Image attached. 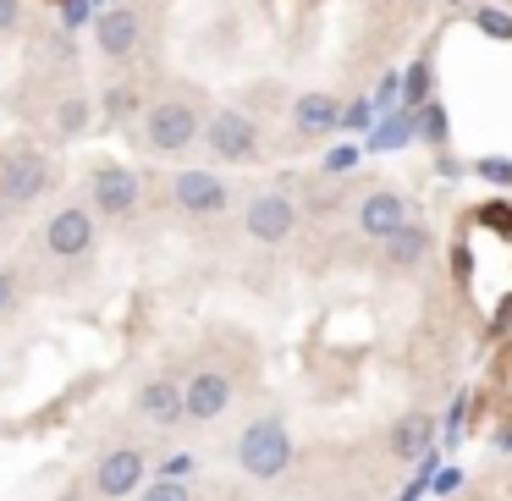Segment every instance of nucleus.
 <instances>
[{
  "label": "nucleus",
  "mask_w": 512,
  "mask_h": 501,
  "mask_svg": "<svg viewBox=\"0 0 512 501\" xmlns=\"http://www.w3.org/2000/svg\"><path fill=\"white\" fill-rule=\"evenodd\" d=\"M204 133V94L199 89H177V94H160L149 100L144 111L133 116V144L144 155H160V160H177L199 144Z\"/></svg>",
  "instance_id": "nucleus-1"
},
{
  "label": "nucleus",
  "mask_w": 512,
  "mask_h": 501,
  "mask_svg": "<svg viewBox=\"0 0 512 501\" xmlns=\"http://www.w3.org/2000/svg\"><path fill=\"white\" fill-rule=\"evenodd\" d=\"M56 188V160L34 144H6L0 149V204L6 210H28Z\"/></svg>",
  "instance_id": "nucleus-2"
},
{
  "label": "nucleus",
  "mask_w": 512,
  "mask_h": 501,
  "mask_svg": "<svg viewBox=\"0 0 512 501\" xmlns=\"http://www.w3.org/2000/svg\"><path fill=\"white\" fill-rule=\"evenodd\" d=\"M292 457H298L292 452V430L276 419V413H259V419L237 435V468H243L248 479H259V485H270V479L287 474Z\"/></svg>",
  "instance_id": "nucleus-3"
},
{
  "label": "nucleus",
  "mask_w": 512,
  "mask_h": 501,
  "mask_svg": "<svg viewBox=\"0 0 512 501\" xmlns=\"http://www.w3.org/2000/svg\"><path fill=\"white\" fill-rule=\"evenodd\" d=\"M199 144L210 149L221 166H254V160L265 155V133H259V122L248 111H237V105H215V111H204Z\"/></svg>",
  "instance_id": "nucleus-4"
},
{
  "label": "nucleus",
  "mask_w": 512,
  "mask_h": 501,
  "mask_svg": "<svg viewBox=\"0 0 512 501\" xmlns=\"http://www.w3.org/2000/svg\"><path fill=\"white\" fill-rule=\"evenodd\" d=\"M237 402V375L226 358H204L182 375V424H215Z\"/></svg>",
  "instance_id": "nucleus-5"
},
{
  "label": "nucleus",
  "mask_w": 512,
  "mask_h": 501,
  "mask_svg": "<svg viewBox=\"0 0 512 501\" xmlns=\"http://www.w3.org/2000/svg\"><path fill=\"white\" fill-rule=\"evenodd\" d=\"M83 199H89L94 221H127L138 210V199H144V182L122 160H94L89 177H83Z\"/></svg>",
  "instance_id": "nucleus-6"
},
{
  "label": "nucleus",
  "mask_w": 512,
  "mask_h": 501,
  "mask_svg": "<svg viewBox=\"0 0 512 501\" xmlns=\"http://www.w3.org/2000/svg\"><path fill=\"white\" fill-rule=\"evenodd\" d=\"M298 226H303V210H298V199H292L287 188H259V193L243 199V232L254 237L259 248L292 243Z\"/></svg>",
  "instance_id": "nucleus-7"
},
{
  "label": "nucleus",
  "mask_w": 512,
  "mask_h": 501,
  "mask_svg": "<svg viewBox=\"0 0 512 501\" xmlns=\"http://www.w3.org/2000/svg\"><path fill=\"white\" fill-rule=\"evenodd\" d=\"M144 474H149L144 446L116 441V446H100V452H94L89 490H94V496H105V501H127L133 490H144Z\"/></svg>",
  "instance_id": "nucleus-8"
},
{
  "label": "nucleus",
  "mask_w": 512,
  "mask_h": 501,
  "mask_svg": "<svg viewBox=\"0 0 512 501\" xmlns=\"http://www.w3.org/2000/svg\"><path fill=\"white\" fill-rule=\"evenodd\" d=\"M171 204H177L188 221H215V215L232 210V182L215 177V171L188 166V171H177V177H171Z\"/></svg>",
  "instance_id": "nucleus-9"
},
{
  "label": "nucleus",
  "mask_w": 512,
  "mask_h": 501,
  "mask_svg": "<svg viewBox=\"0 0 512 501\" xmlns=\"http://www.w3.org/2000/svg\"><path fill=\"white\" fill-rule=\"evenodd\" d=\"M94 237H100V226H94L89 204H61V210L45 221V254L72 265V259H89L94 254Z\"/></svg>",
  "instance_id": "nucleus-10"
},
{
  "label": "nucleus",
  "mask_w": 512,
  "mask_h": 501,
  "mask_svg": "<svg viewBox=\"0 0 512 501\" xmlns=\"http://www.w3.org/2000/svg\"><path fill=\"white\" fill-rule=\"evenodd\" d=\"M138 45H144V12L138 6H105L100 17H94V50H100L105 61H133Z\"/></svg>",
  "instance_id": "nucleus-11"
},
{
  "label": "nucleus",
  "mask_w": 512,
  "mask_h": 501,
  "mask_svg": "<svg viewBox=\"0 0 512 501\" xmlns=\"http://www.w3.org/2000/svg\"><path fill=\"white\" fill-rule=\"evenodd\" d=\"M133 413L149 424V430H177L182 424V375H149L144 386L133 391Z\"/></svg>",
  "instance_id": "nucleus-12"
},
{
  "label": "nucleus",
  "mask_w": 512,
  "mask_h": 501,
  "mask_svg": "<svg viewBox=\"0 0 512 501\" xmlns=\"http://www.w3.org/2000/svg\"><path fill=\"white\" fill-rule=\"evenodd\" d=\"M408 215L413 210H408V199H402L397 188H369L364 199L353 204V226L369 237V243H386V237L408 221Z\"/></svg>",
  "instance_id": "nucleus-13"
},
{
  "label": "nucleus",
  "mask_w": 512,
  "mask_h": 501,
  "mask_svg": "<svg viewBox=\"0 0 512 501\" xmlns=\"http://www.w3.org/2000/svg\"><path fill=\"white\" fill-rule=\"evenodd\" d=\"M424 259H430V226L408 215V221H402L397 232H391L386 243H380V265H386L391 276H413V270H419Z\"/></svg>",
  "instance_id": "nucleus-14"
},
{
  "label": "nucleus",
  "mask_w": 512,
  "mask_h": 501,
  "mask_svg": "<svg viewBox=\"0 0 512 501\" xmlns=\"http://www.w3.org/2000/svg\"><path fill=\"white\" fill-rule=\"evenodd\" d=\"M386 446H391V457H397V463H419V457L435 446V413H424V408L402 413V419L391 424Z\"/></svg>",
  "instance_id": "nucleus-15"
},
{
  "label": "nucleus",
  "mask_w": 512,
  "mask_h": 501,
  "mask_svg": "<svg viewBox=\"0 0 512 501\" xmlns=\"http://www.w3.org/2000/svg\"><path fill=\"white\" fill-rule=\"evenodd\" d=\"M336 122H342V105L331 94H298V105H292L298 138H325V133H336Z\"/></svg>",
  "instance_id": "nucleus-16"
},
{
  "label": "nucleus",
  "mask_w": 512,
  "mask_h": 501,
  "mask_svg": "<svg viewBox=\"0 0 512 501\" xmlns=\"http://www.w3.org/2000/svg\"><path fill=\"white\" fill-rule=\"evenodd\" d=\"M50 122H56L61 138H83V127H89V94H61Z\"/></svg>",
  "instance_id": "nucleus-17"
},
{
  "label": "nucleus",
  "mask_w": 512,
  "mask_h": 501,
  "mask_svg": "<svg viewBox=\"0 0 512 501\" xmlns=\"http://www.w3.org/2000/svg\"><path fill=\"white\" fill-rule=\"evenodd\" d=\"M133 501H193L188 479H149V490H133Z\"/></svg>",
  "instance_id": "nucleus-18"
},
{
  "label": "nucleus",
  "mask_w": 512,
  "mask_h": 501,
  "mask_svg": "<svg viewBox=\"0 0 512 501\" xmlns=\"http://www.w3.org/2000/svg\"><path fill=\"white\" fill-rule=\"evenodd\" d=\"M17 292H23V276H17V265H0V320L17 309Z\"/></svg>",
  "instance_id": "nucleus-19"
},
{
  "label": "nucleus",
  "mask_w": 512,
  "mask_h": 501,
  "mask_svg": "<svg viewBox=\"0 0 512 501\" xmlns=\"http://www.w3.org/2000/svg\"><path fill=\"white\" fill-rule=\"evenodd\" d=\"M474 23L485 28L490 39H512V17H507V12H496V6H479V12H474Z\"/></svg>",
  "instance_id": "nucleus-20"
},
{
  "label": "nucleus",
  "mask_w": 512,
  "mask_h": 501,
  "mask_svg": "<svg viewBox=\"0 0 512 501\" xmlns=\"http://www.w3.org/2000/svg\"><path fill=\"white\" fill-rule=\"evenodd\" d=\"M105 122H122L127 111H133V89H122V83H116V89H105Z\"/></svg>",
  "instance_id": "nucleus-21"
},
{
  "label": "nucleus",
  "mask_w": 512,
  "mask_h": 501,
  "mask_svg": "<svg viewBox=\"0 0 512 501\" xmlns=\"http://www.w3.org/2000/svg\"><path fill=\"white\" fill-rule=\"evenodd\" d=\"M23 28V0H0V34H17Z\"/></svg>",
  "instance_id": "nucleus-22"
},
{
  "label": "nucleus",
  "mask_w": 512,
  "mask_h": 501,
  "mask_svg": "<svg viewBox=\"0 0 512 501\" xmlns=\"http://www.w3.org/2000/svg\"><path fill=\"white\" fill-rule=\"evenodd\" d=\"M56 501H94V496H89V485H67Z\"/></svg>",
  "instance_id": "nucleus-23"
},
{
  "label": "nucleus",
  "mask_w": 512,
  "mask_h": 501,
  "mask_svg": "<svg viewBox=\"0 0 512 501\" xmlns=\"http://www.w3.org/2000/svg\"><path fill=\"white\" fill-rule=\"evenodd\" d=\"M402 6H413V12H424V6H430V0H402Z\"/></svg>",
  "instance_id": "nucleus-24"
}]
</instances>
